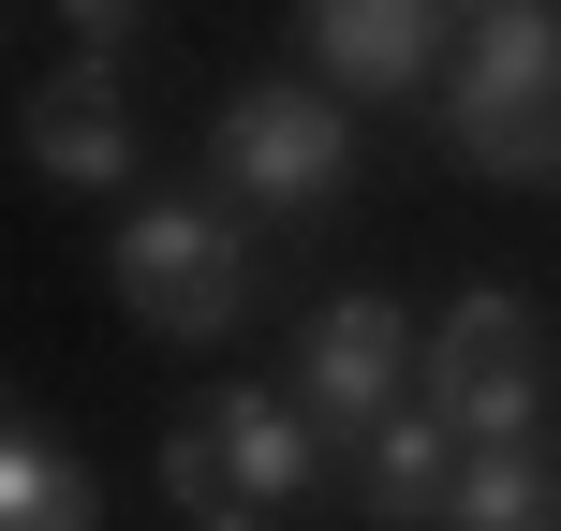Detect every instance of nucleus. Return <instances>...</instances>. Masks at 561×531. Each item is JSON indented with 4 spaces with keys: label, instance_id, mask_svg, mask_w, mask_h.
I'll return each instance as SVG.
<instances>
[{
    "label": "nucleus",
    "instance_id": "f257e3e1",
    "mask_svg": "<svg viewBox=\"0 0 561 531\" xmlns=\"http://www.w3.org/2000/svg\"><path fill=\"white\" fill-rule=\"evenodd\" d=\"M428 104L473 177H561V15H473Z\"/></svg>",
    "mask_w": 561,
    "mask_h": 531
},
{
    "label": "nucleus",
    "instance_id": "f03ea898",
    "mask_svg": "<svg viewBox=\"0 0 561 531\" xmlns=\"http://www.w3.org/2000/svg\"><path fill=\"white\" fill-rule=\"evenodd\" d=\"M207 177H222V207H252V222H325V207L355 193V118L310 74H252L207 118Z\"/></svg>",
    "mask_w": 561,
    "mask_h": 531
},
{
    "label": "nucleus",
    "instance_id": "7ed1b4c3",
    "mask_svg": "<svg viewBox=\"0 0 561 531\" xmlns=\"http://www.w3.org/2000/svg\"><path fill=\"white\" fill-rule=\"evenodd\" d=\"M104 280H118V310H134L148 339H222L237 310H252V236L207 193H148V207H118Z\"/></svg>",
    "mask_w": 561,
    "mask_h": 531
},
{
    "label": "nucleus",
    "instance_id": "20e7f679",
    "mask_svg": "<svg viewBox=\"0 0 561 531\" xmlns=\"http://www.w3.org/2000/svg\"><path fill=\"white\" fill-rule=\"evenodd\" d=\"M414 399L458 428V443H533V428H547V325H533V296H517V280H473V296H444Z\"/></svg>",
    "mask_w": 561,
    "mask_h": 531
},
{
    "label": "nucleus",
    "instance_id": "39448f33",
    "mask_svg": "<svg viewBox=\"0 0 561 531\" xmlns=\"http://www.w3.org/2000/svg\"><path fill=\"white\" fill-rule=\"evenodd\" d=\"M414 369H428V339H414V310H399V296H325V310L296 325V414L355 458L369 428L414 399Z\"/></svg>",
    "mask_w": 561,
    "mask_h": 531
},
{
    "label": "nucleus",
    "instance_id": "423d86ee",
    "mask_svg": "<svg viewBox=\"0 0 561 531\" xmlns=\"http://www.w3.org/2000/svg\"><path fill=\"white\" fill-rule=\"evenodd\" d=\"M296 30H310V59H325V89H355V104H428L458 0H296Z\"/></svg>",
    "mask_w": 561,
    "mask_h": 531
},
{
    "label": "nucleus",
    "instance_id": "0eeeda50",
    "mask_svg": "<svg viewBox=\"0 0 561 531\" xmlns=\"http://www.w3.org/2000/svg\"><path fill=\"white\" fill-rule=\"evenodd\" d=\"M15 148H30V177H59V193H134V104H118L104 59H75V74L30 89Z\"/></svg>",
    "mask_w": 561,
    "mask_h": 531
},
{
    "label": "nucleus",
    "instance_id": "6e6552de",
    "mask_svg": "<svg viewBox=\"0 0 561 531\" xmlns=\"http://www.w3.org/2000/svg\"><path fill=\"white\" fill-rule=\"evenodd\" d=\"M193 428L222 443V473L252 487L266 517H280V503H310V487H325V458H340L325 428L296 414V384H207V399H193Z\"/></svg>",
    "mask_w": 561,
    "mask_h": 531
},
{
    "label": "nucleus",
    "instance_id": "1a4fd4ad",
    "mask_svg": "<svg viewBox=\"0 0 561 531\" xmlns=\"http://www.w3.org/2000/svg\"><path fill=\"white\" fill-rule=\"evenodd\" d=\"M458 458H473V443H458L428 399H399L340 473H355V517H369V531H428V517H458Z\"/></svg>",
    "mask_w": 561,
    "mask_h": 531
},
{
    "label": "nucleus",
    "instance_id": "9d476101",
    "mask_svg": "<svg viewBox=\"0 0 561 531\" xmlns=\"http://www.w3.org/2000/svg\"><path fill=\"white\" fill-rule=\"evenodd\" d=\"M0 531H104V487L45 414H15V443H0Z\"/></svg>",
    "mask_w": 561,
    "mask_h": 531
},
{
    "label": "nucleus",
    "instance_id": "9b49d317",
    "mask_svg": "<svg viewBox=\"0 0 561 531\" xmlns=\"http://www.w3.org/2000/svg\"><path fill=\"white\" fill-rule=\"evenodd\" d=\"M458 531H561V458L547 443H473L458 458Z\"/></svg>",
    "mask_w": 561,
    "mask_h": 531
},
{
    "label": "nucleus",
    "instance_id": "f8f14e48",
    "mask_svg": "<svg viewBox=\"0 0 561 531\" xmlns=\"http://www.w3.org/2000/svg\"><path fill=\"white\" fill-rule=\"evenodd\" d=\"M163 503H178V517H193V531H280V517L252 503V487H237V473H222V443H207V428H193V414H178V428H163Z\"/></svg>",
    "mask_w": 561,
    "mask_h": 531
},
{
    "label": "nucleus",
    "instance_id": "ddd939ff",
    "mask_svg": "<svg viewBox=\"0 0 561 531\" xmlns=\"http://www.w3.org/2000/svg\"><path fill=\"white\" fill-rule=\"evenodd\" d=\"M59 30H75V59H104V74H118V59L148 45V0H59Z\"/></svg>",
    "mask_w": 561,
    "mask_h": 531
},
{
    "label": "nucleus",
    "instance_id": "4468645a",
    "mask_svg": "<svg viewBox=\"0 0 561 531\" xmlns=\"http://www.w3.org/2000/svg\"><path fill=\"white\" fill-rule=\"evenodd\" d=\"M473 15H561V0H458V30H473Z\"/></svg>",
    "mask_w": 561,
    "mask_h": 531
}]
</instances>
